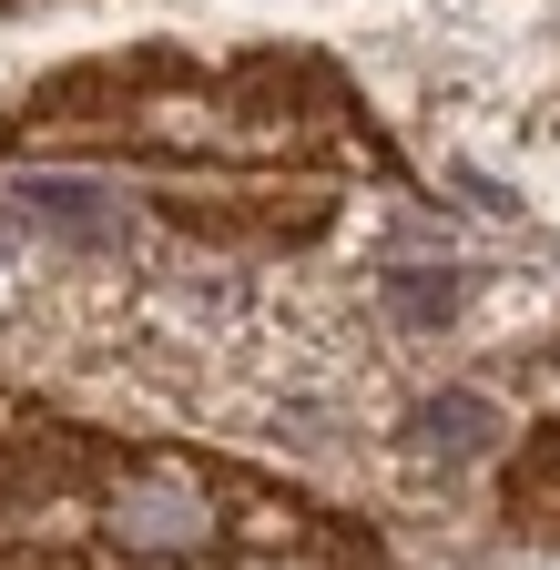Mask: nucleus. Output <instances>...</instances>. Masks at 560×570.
<instances>
[{
    "label": "nucleus",
    "mask_w": 560,
    "mask_h": 570,
    "mask_svg": "<svg viewBox=\"0 0 560 570\" xmlns=\"http://www.w3.org/2000/svg\"><path fill=\"white\" fill-rule=\"evenodd\" d=\"M102 540L122 560H204L235 540V520H225V489L194 459H132L102 479Z\"/></svg>",
    "instance_id": "f257e3e1"
},
{
    "label": "nucleus",
    "mask_w": 560,
    "mask_h": 570,
    "mask_svg": "<svg viewBox=\"0 0 560 570\" xmlns=\"http://www.w3.org/2000/svg\"><path fill=\"white\" fill-rule=\"evenodd\" d=\"M387 306H397L407 326H439V316L459 306V275H439V265H397V275H387Z\"/></svg>",
    "instance_id": "20e7f679"
},
{
    "label": "nucleus",
    "mask_w": 560,
    "mask_h": 570,
    "mask_svg": "<svg viewBox=\"0 0 560 570\" xmlns=\"http://www.w3.org/2000/svg\"><path fill=\"white\" fill-rule=\"evenodd\" d=\"M407 439L429 449V459H479L489 439H500V407L469 397V387H449V397H429V407L407 417Z\"/></svg>",
    "instance_id": "f03ea898"
},
{
    "label": "nucleus",
    "mask_w": 560,
    "mask_h": 570,
    "mask_svg": "<svg viewBox=\"0 0 560 570\" xmlns=\"http://www.w3.org/2000/svg\"><path fill=\"white\" fill-rule=\"evenodd\" d=\"M21 204L41 214V225L82 235V245H122V214H112L92 184H72V174H31V184H21Z\"/></svg>",
    "instance_id": "7ed1b4c3"
}]
</instances>
